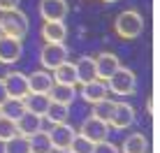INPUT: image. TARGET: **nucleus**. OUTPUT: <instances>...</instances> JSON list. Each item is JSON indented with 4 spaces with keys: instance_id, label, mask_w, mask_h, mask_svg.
Listing matches in <instances>:
<instances>
[{
    "instance_id": "nucleus-19",
    "label": "nucleus",
    "mask_w": 160,
    "mask_h": 153,
    "mask_svg": "<svg viewBox=\"0 0 160 153\" xmlns=\"http://www.w3.org/2000/svg\"><path fill=\"white\" fill-rule=\"evenodd\" d=\"M47 95H49V100H51V102H60V105H72L77 91H74V86L53 84V86H51V91H49Z\"/></svg>"
},
{
    "instance_id": "nucleus-14",
    "label": "nucleus",
    "mask_w": 160,
    "mask_h": 153,
    "mask_svg": "<svg viewBox=\"0 0 160 153\" xmlns=\"http://www.w3.org/2000/svg\"><path fill=\"white\" fill-rule=\"evenodd\" d=\"M26 76H28V93H44L47 95L53 86V76L47 70H35L32 74H26Z\"/></svg>"
},
{
    "instance_id": "nucleus-16",
    "label": "nucleus",
    "mask_w": 160,
    "mask_h": 153,
    "mask_svg": "<svg viewBox=\"0 0 160 153\" xmlns=\"http://www.w3.org/2000/svg\"><path fill=\"white\" fill-rule=\"evenodd\" d=\"M74 72H77V84H88V81L98 79L95 74V58L93 56H81L79 61L74 63Z\"/></svg>"
},
{
    "instance_id": "nucleus-5",
    "label": "nucleus",
    "mask_w": 160,
    "mask_h": 153,
    "mask_svg": "<svg viewBox=\"0 0 160 153\" xmlns=\"http://www.w3.org/2000/svg\"><path fill=\"white\" fill-rule=\"evenodd\" d=\"M79 135H81V137H86L88 141H93V144H98V141H104V139H107V135H109V123L100 121V118H95V116L91 114V116H88L86 121L81 123Z\"/></svg>"
},
{
    "instance_id": "nucleus-15",
    "label": "nucleus",
    "mask_w": 160,
    "mask_h": 153,
    "mask_svg": "<svg viewBox=\"0 0 160 153\" xmlns=\"http://www.w3.org/2000/svg\"><path fill=\"white\" fill-rule=\"evenodd\" d=\"M16 130H19L21 137H30V135L40 132L42 130V116L30 114V111H23L19 118H16Z\"/></svg>"
},
{
    "instance_id": "nucleus-13",
    "label": "nucleus",
    "mask_w": 160,
    "mask_h": 153,
    "mask_svg": "<svg viewBox=\"0 0 160 153\" xmlns=\"http://www.w3.org/2000/svg\"><path fill=\"white\" fill-rule=\"evenodd\" d=\"M79 95L84 97L88 105H95V102H100V100H104V97L109 95V91H107V84H104V81L93 79V81H88V84L81 86Z\"/></svg>"
},
{
    "instance_id": "nucleus-24",
    "label": "nucleus",
    "mask_w": 160,
    "mask_h": 153,
    "mask_svg": "<svg viewBox=\"0 0 160 153\" xmlns=\"http://www.w3.org/2000/svg\"><path fill=\"white\" fill-rule=\"evenodd\" d=\"M114 105H116V102H112L109 97L95 102V105H93V116L104 121V123H109V118H112V114H114Z\"/></svg>"
},
{
    "instance_id": "nucleus-10",
    "label": "nucleus",
    "mask_w": 160,
    "mask_h": 153,
    "mask_svg": "<svg viewBox=\"0 0 160 153\" xmlns=\"http://www.w3.org/2000/svg\"><path fill=\"white\" fill-rule=\"evenodd\" d=\"M68 9V0H40V16L44 21H63Z\"/></svg>"
},
{
    "instance_id": "nucleus-33",
    "label": "nucleus",
    "mask_w": 160,
    "mask_h": 153,
    "mask_svg": "<svg viewBox=\"0 0 160 153\" xmlns=\"http://www.w3.org/2000/svg\"><path fill=\"white\" fill-rule=\"evenodd\" d=\"M0 37H2V26H0Z\"/></svg>"
},
{
    "instance_id": "nucleus-9",
    "label": "nucleus",
    "mask_w": 160,
    "mask_h": 153,
    "mask_svg": "<svg viewBox=\"0 0 160 153\" xmlns=\"http://www.w3.org/2000/svg\"><path fill=\"white\" fill-rule=\"evenodd\" d=\"M40 35L49 44H65L68 26H65V21H44L42 28H40Z\"/></svg>"
},
{
    "instance_id": "nucleus-29",
    "label": "nucleus",
    "mask_w": 160,
    "mask_h": 153,
    "mask_svg": "<svg viewBox=\"0 0 160 153\" xmlns=\"http://www.w3.org/2000/svg\"><path fill=\"white\" fill-rule=\"evenodd\" d=\"M19 2H21V0H0V12H2V14L14 12V9H19Z\"/></svg>"
},
{
    "instance_id": "nucleus-27",
    "label": "nucleus",
    "mask_w": 160,
    "mask_h": 153,
    "mask_svg": "<svg viewBox=\"0 0 160 153\" xmlns=\"http://www.w3.org/2000/svg\"><path fill=\"white\" fill-rule=\"evenodd\" d=\"M93 141H88L86 137H81L79 132L74 135V139H72V144H70V151L72 153H93Z\"/></svg>"
},
{
    "instance_id": "nucleus-28",
    "label": "nucleus",
    "mask_w": 160,
    "mask_h": 153,
    "mask_svg": "<svg viewBox=\"0 0 160 153\" xmlns=\"http://www.w3.org/2000/svg\"><path fill=\"white\" fill-rule=\"evenodd\" d=\"M93 153H121V151H118V146H114L112 141L104 139V141H98L93 146Z\"/></svg>"
},
{
    "instance_id": "nucleus-11",
    "label": "nucleus",
    "mask_w": 160,
    "mask_h": 153,
    "mask_svg": "<svg viewBox=\"0 0 160 153\" xmlns=\"http://www.w3.org/2000/svg\"><path fill=\"white\" fill-rule=\"evenodd\" d=\"M135 123V109H132L128 102H116L114 105V114L109 118V125L116 130H125Z\"/></svg>"
},
{
    "instance_id": "nucleus-30",
    "label": "nucleus",
    "mask_w": 160,
    "mask_h": 153,
    "mask_svg": "<svg viewBox=\"0 0 160 153\" xmlns=\"http://www.w3.org/2000/svg\"><path fill=\"white\" fill-rule=\"evenodd\" d=\"M7 97H9V95H7V91H5V81H2V76H0V105H2Z\"/></svg>"
},
{
    "instance_id": "nucleus-12",
    "label": "nucleus",
    "mask_w": 160,
    "mask_h": 153,
    "mask_svg": "<svg viewBox=\"0 0 160 153\" xmlns=\"http://www.w3.org/2000/svg\"><path fill=\"white\" fill-rule=\"evenodd\" d=\"M23 53V44L21 40H14V37H0V63L2 65H12L21 58Z\"/></svg>"
},
{
    "instance_id": "nucleus-7",
    "label": "nucleus",
    "mask_w": 160,
    "mask_h": 153,
    "mask_svg": "<svg viewBox=\"0 0 160 153\" xmlns=\"http://www.w3.org/2000/svg\"><path fill=\"white\" fill-rule=\"evenodd\" d=\"M74 135H77V132H74L72 125H68V123H56L51 130H49V139H51L53 151H65V149H70Z\"/></svg>"
},
{
    "instance_id": "nucleus-22",
    "label": "nucleus",
    "mask_w": 160,
    "mask_h": 153,
    "mask_svg": "<svg viewBox=\"0 0 160 153\" xmlns=\"http://www.w3.org/2000/svg\"><path fill=\"white\" fill-rule=\"evenodd\" d=\"M23 111H26L23 100H16V97H7V100L0 105V116L9 118V121H14V123H16V118H19Z\"/></svg>"
},
{
    "instance_id": "nucleus-4",
    "label": "nucleus",
    "mask_w": 160,
    "mask_h": 153,
    "mask_svg": "<svg viewBox=\"0 0 160 153\" xmlns=\"http://www.w3.org/2000/svg\"><path fill=\"white\" fill-rule=\"evenodd\" d=\"M68 47L65 44H49V42H44L42 49H40V61L44 65V70H56L58 65L68 63Z\"/></svg>"
},
{
    "instance_id": "nucleus-2",
    "label": "nucleus",
    "mask_w": 160,
    "mask_h": 153,
    "mask_svg": "<svg viewBox=\"0 0 160 153\" xmlns=\"http://www.w3.org/2000/svg\"><path fill=\"white\" fill-rule=\"evenodd\" d=\"M104 84H107V91H112L114 95L125 97V95H132V93H135L137 76H135V72H132L130 67H118L116 72L104 81Z\"/></svg>"
},
{
    "instance_id": "nucleus-1",
    "label": "nucleus",
    "mask_w": 160,
    "mask_h": 153,
    "mask_svg": "<svg viewBox=\"0 0 160 153\" xmlns=\"http://www.w3.org/2000/svg\"><path fill=\"white\" fill-rule=\"evenodd\" d=\"M114 32L123 40H135L144 32V16H142L137 9H125L116 16L114 21Z\"/></svg>"
},
{
    "instance_id": "nucleus-8",
    "label": "nucleus",
    "mask_w": 160,
    "mask_h": 153,
    "mask_svg": "<svg viewBox=\"0 0 160 153\" xmlns=\"http://www.w3.org/2000/svg\"><path fill=\"white\" fill-rule=\"evenodd\" d=\"M121 67V61L116 53H109V51H102L95 56V74L100 81H107L116 70Z\"/></svg>"
},
{
    "instance_id": "nucleus-31",
    "label": "nucleus",
    "mask_w": 160,
    "mask_h": 153,
    "mask_svg": "<svg viewBox=\"0 0 160 153\" xmlns=\"http://www.w3.org/2000/svg\"><path fill=\"white\" fill-rule=\"evenodd\" d=\"M60 153H72V151H70V149H65V151H60Z\"/></svg>"
},
{
    "instance_id": "nucleus-17",
    "label": "nucleus",
    "mask_w": 160,
    "mask_h": 153,
    "mask_svg": "<svg viewBox=\"0 0 160 153\" xmlns=\"http://www.w3.org/2000/svg\"><path fill=\"white\" fill-rule=\"evenodd\" d=\"M49 105H51V100H49V95H44V93H28V95L23 97L26 111L37 114V116H42V118H44V114H47Z\"/></svg>"
},
{
    "instance_id": "nucleus-6",
    "label": "nucleus",
    "mask_w": 160,
    "mask_h": 153,
    "mask_svg": "<svg viewBox=\"0 0 160 153\" xmlns=\"http://www.w3.org/2000/svg\"><path fill=\"white\" fill-rule=\"evenodd\" d=\"M2 81H5V91H7L9 97L23 100L28 95V76L23 72H7L2 76Z\"/></svg>"
},
{
    "instance_id": "nucleus-25",
    "label": "nucleus",
    "mask_w": 160,
    "mask_h": 153,
    "mask_svg": "<svg viewBox=\"0 0 160 153\" xmlns=\"http://www.w3.org/2000/svg\"><path fill=\"white\" fill-rule=\"evenodd\" d=\"M5 153H30L28 137H21V135H16V137L7 139V141H5Z\"/></svg>"
},
{
    "instance_id": "nucleus-26",
    "label": "nucleus",
    "mask_w": 160,
    "mask_h": 153,
    "mask_svg": "<svg viewBox=\"0 0 160 153\" xmlns=\"http://www.w3.org/2000/svg\"><path fill=\"white\" fill-rule=\"evenodd\" d=\"M19 135V130H16V123L14 121H9V118H5V116H0V141H7V139H12Z\"/></svg>"
},
{
    "instance_id": "nucleus-32",
    "label": "nucleus",
    "mask_w": 160,
    "mask_h": 153,
    "mask_svg": "<svg viewBox=\"0 0 160 153\" xmlns=\"http://www.w3.org/2000/svg\"><path fill=\"white\" fill-rule=\"evenodd\" d=\"M102 2H116V0H102Z\"/></svg>"
},
{
    "instance_id": "nucleus-18",
    "label": "nucleus",
    "mask_w": 160,
    "mask_h": 153,
    "mask_svg": "<svg viewBox=\"0 0 160 153\" xmlns=\"http://www.w3.org/2000/svg\"><path fill=\"white\" fill-rule=\"evenodd\" d=\"M53 76V84H63V86H74L77 84V72H74V63H63L58 65L56 70H51Z\"/></svg>"
},
{
    "instance_id": "nucleus-21",
    "label": "nucleus",
    "mask_w": 160,
    "mask_h": 153,
    "mask_svg": "<svg viewBox=\"0 0 160 153\" xmlns=\"http://www.w3.org/2000/svg\"><path fill=\"white\" fill-rule=\"evenodd\" d=\"M28 146H30V153H51L53 151L51 139H49V132H44V130L30 135L28 137Z\"/></svg>"
},
{
    "instance_id": "nucleus-3",
    "label": "nucleus",
    "mask_w": 160,
    "mask_h": 153,
    "mask_svg": "<svg viewBox=\"0 0 160 153\" xmlns=\"http://www.w3.org/2000/svg\"><path fill=\"white\" fill-rule=\"evenodd\" d=\"M0 26H2V37L23 40V37L28 35V16L21 12V9H14V12L2 14Z\"/></svg>"
},
{
    "instance_id": "nucleus-23",
    "label": "nucleus",
    "mask_w": 160,
    "mask_h": 153,
    "mask_svg": "<svg viewBox=\"0 0 160 153\" xmlns=\"http://www.w3.org/2000/svg\"><path fill=\"white\" fill-rule=\"evenodd\" d=\"M44 116H47V118H49V121H51L53 125H56V123H68V118H70V105H60V102H51Z\"/></svg>"
},
{
    "instance_id": "nucleus-20",
    "label": "nucleus",
    "mask_w": 160,
    "mask_h": 153,
    "mask_svg": "<svg viewBox=\"0 0 160 153\" xmlns=\"http://www.w3.org/2000/svg\"><path fill=\"white\" fill-rule=\"evenodd\" d=\"M118 151L121 153H146V137L142 132H132L123 139Z\"/></svg>"
}]
</instances>
